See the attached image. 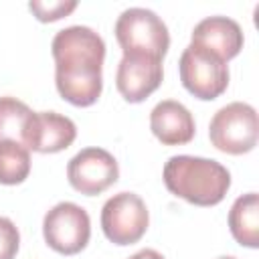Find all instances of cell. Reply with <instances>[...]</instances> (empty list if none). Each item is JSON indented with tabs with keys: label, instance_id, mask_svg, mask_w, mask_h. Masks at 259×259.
I'll use <instances>...</instances> for the list:
<instances>
[{
	"label": "cell",
	"instance_id": "8992f818",
	"mask_svg": "<svg viewBox=\"0 0 259 259\" xmlns=\"http://www.w3.org/2000/svg\"><path fill=\"white\" fill-rule=\"evenodd\" d=\"M150 225V212L146 202L136 192H117L105 200L101 208L103 235L113 245L138 243Z\"/></svg>",
	"mask_w": 259,
	"mask_h": 259
},
{
	"label": "cell",
	"instance_id": "9c48e42d",
	"mask_svg": "<svg viewBox=\"0 0 259 259\" xmlns=\"http://www.w3.org/2000/svg\"><path fill=\"white\" fill-rule=\"evenodd\" d=\"M164 79L162 59L150 55L127 53L121 57L115 73V87L130 103H140L150 97Z\"/></svg>",
	"mask_w": 259,
	"mask_h": 259
},
{
	"label": "cell",
	"instance_id": "277c9868",
	"mask_svg": "<svg viewBox=\"0 0 259 259\" xmlns=\"http://www.w3.org/2000/svg\"><path fill=\"white\" fill-rule=\"evenodd\" d=\"M208 138L219 152L231 156L251 152L259 138V119L255 107L243 101L227 103L212 115Z\"/></svg>",
	"mask_w": 259,
	"mask_h": 259
},
{
	"label": "cell",
	"instance_id": "3957f363",
	"mask_svg": "<svg viewBox=\"0 0 259 259\" xmlns=\"http://www.w3.org/2000/svg\"><path fill=\"white\" fill-rule=\"evenodd\" d=\"M115 38L123 51L138 53V55H150L156 59H164L170 47V32L164 20L148 8H125L113 26Z\"/></svg>",
	"mask_w": 259,
	"mask_h": 259
},
{
	"label": "cell",
	"instance_id": "7c38bea8",
	"mask_svg": "<svg viewBox=\"0 0 259 259\" xmlns=\"http://www.w3.org/2000/svg\"><path fill=\"white\" fill-rule=\"evenodd\" d=\"M150 130L164 146H182L194 138V117L176 99H164L150 111Z\"/></svg>",
	"mask_w": 259,
	"mask_h": 259
},
{
	"label": "cell",
	"instance_id": "ba28073f",
	"mask_svg": "<svg viewBox=\"0 0 259 259\" xmlns=\"http://www.w3.org/2000/svg\"><path fill=\"white\" fill-rule=\"evenodd\" d=\"M69 184L85 194L95 196L113 186L119 178V166L113 154L103 148H83L67 164Z\"/></svg>",
	"mask_w": 259,
	"mask_h": 259
},
{
	"label": "cell",
	"instance_id": "ac0fdd59",
	"mask_svg": "<svg viewBox=\"0 0 259 259\" xmlns=\"http://www.w3.org/2000/svg\"><path fill=\"white\" fill-rule=\"evenodd\" d=\"M127 259H166V257L162 253H158L156 249H142V251L134 253L132 257H127Z\"/></svg>",
	"mask_w": 259,
	"mask_h": 259
},
{
	"label": "cell",
	"instance_id": "d6986e66",
	"mask_svg": "<svg viewBox=\"0 0 259 259\" xmlns=\"http://www.w3.org/2000/svg\"><path fill=\"white\" fill-rule=\"evenodd\" d=\"M219 259H237V257H231V255H227V257H219Z\"/></svg>",
	"mask_w": 259,
	"mask_h": 259
},
{
	"label": "cell",
	"instance_id": "7a4b0ae2",
	"mask_svg": "<svg viewBox=\"0 0 259 259\" xmlns=\"http://www.w3.org/2000/svg\"><path fill=\"white\" fill-rule=\"evenodd\" d=\"M166 188L196 206L219 204L231 188V172L217 160L200 156H172L162 172Z\"/></svg>",
	"mask_w": 259,
	"mask_h": 259
},
{
	"label": "cell",
	"instance_id": "2e32d148",
	"mask_svg": "<svg viewBox=\"0 0 259 259\" xmlns=\"http://www.w3.org/2000/svg\"><path fill=\"white\" fill-rule=\"evenodd\" d=\"M77 8L75 0H49V2H40V0H32L28 2V10L36 16V20L40 22H55L61 20L63 16H69L73 10Z\"/></svg>",
	"mask_w": 259,
	"mask_h": 259
},
{
	"label": "cell",
	"instance_id": "5bb4252c",
	"mask_svg": "<svg viewBox=\"0 0 259 259\" xmlns=\"http://www.w3.org/2000/svg\"><path fill=\"white\" fill-rule=\"evenodd\" d=\"M30 174V152L14 140H0V184L14 186Z\"/></svg>",
	"mask_w": 259,
	"mask_h": 259
},
{
	"label": "cell",
	"instance_id": "4fadbf2b",
	"mask_svg": "<svg viewBox=\"0 0 259 259\" xmlns=\"http://www.w3.org/2000/svg\"><path fill=\"white\" fill-rule=\"evenodd\" d=\"M229 229L233 239L249 249L259 247V194L247 192L239 196L229 210Z\"/></svg>",
	"mask_w": 259,
	"mask_h": 259
},
{
	"label": "cell",
	"instance_id": "30bf717a",
	"mask_svg": "<svg viewBox=\"0 0 259 259\" xmlns=\"http://www.w3.org/2000/svg\"><path fill=\"white\" fill-rule=\"evenodd\" d=\"M77 138V125L71 117L57 111H32L22 144L38 154L67 150Z\"/></svg>",
	"mask_w": 259,
	"mask_h": 259
},
{
	"label": "cell",
	"instance_id": "52a82bcc",
	"mask_svg": "<svg viewBox=\"0 0 259 259\" xmlns=\"http://www.w3.org/2000/svg\"><path fill=\"white\" fill-rule=\"evenodd\" d=\"M42 235L53 251L61 255H77L89 243L91 219L83 206L65 200L45 214Z\"/></svg>",
	"mask_w": 259,
	"mask_h": 259
},
{
	"label": "cell",
	"instance_id": "6da1fadb",
	"mask_svg": "<svg viewBox=\"0 0 259 259\" xmlns=\"http://www.w3.org/2000/svg\"><path fill=\"white\" fill-rule=\"evenodd\" d=\"M51 53L59 95L77 107L93 105L103 89V38L89 26L73 24L55 34Z\"/></svg>",
	"mask_w": 259,
	"mask_h": 259
},
{
	"label": "cell",
	"instance_id": "5b68a950",
	"mask_svg": "<svg viewBox=\"0 0 259 259\" xmlns=\"http://www.w3.org/2000/svg\"><path fill=\"white\" fill-rule=\"evenodd\" d=\"M178 73L184 89L202 101L217 99L229 87L227 63L217 55H212L210 51L192 42L180 55Z\"/></svg>",
	"mask_w": 259,
	"mask_h": 259
},
{
	"label": "cell",
	"instance_id": "8fae6325",
	"mask_svg": "<svg viewBox=\"0 0 259 259\" xmlns=\"http://www.w3.org/2000/svg\"><path fill=\"white\" fill-rule=\"evenodd\" d=\"M243 30L229 16H206L192 30V45H198L225 63L235 59L243 49Z\"/></svg>",
	"mask_w": 259,
	"mask_h": 259
},
{
	"label": "cell",
	"instance_id": "9a60e30c",
	"mask_svg": "<svg viewBox=\"0 0 259 259\" xmlns=\"http://www.w3.org/2000/svg\"><path fill=\"white\" fill-rule=\"evenodd\" d=\"M30 115L32 109L24 101L10 95L0 97V140H14L22 144Z\"/></svg>",
	"mask_w": 259,
	"mask_h": 259
},
{
	"label": "cell",
	"instance_id": "e0dca14e",
	"mask_svg": "<svg viewBox=\"0 0 259 259\" xmlns=\"http://www.w3.org/2000/svg\"><path fill=\"white\" fill-rule=\"evenodd\" d=\"M20 247V233L8 217H0V259H14Z\"/></svg>",
	"mask_w": 259,
	"mask_h": 259
}]
</instances>
